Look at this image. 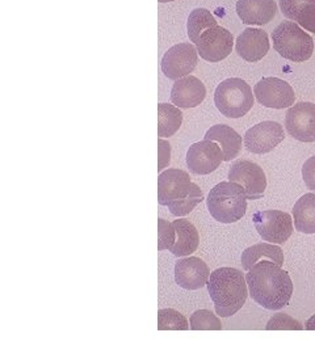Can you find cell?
<instances>
[{
  "instance_id": "cell-19",
  "label": "cell",
  "mask_w": 315,
  "mask_h": 354,
  "mask_svg": "<svg viewBox=\"0 0 315 354\" xmlns=\"http://www.w3.org/2000/svg\"><path fill=\"white\" fill-rule=\"evenodd\" d=\"M280 10L285 17L315 33V0H280Z\"/></svg>"
},
{
  "instance_id": "cell-15",
  "label": "cell",
  "mask_w": 315,
  "mask_h": 354,
  "mask_svg": "<svg viewBox=\"0 0 315 354\" xmlns=\"http://www.w3.org/2000/svg\"><path fill=\"white\" fill-rule=\"evenodd\" d=\"M210 277V270L200 257L180 259L175 264V281L186 290H199Z\"/></svg>"
},
{
  "instance_id": "cell-11",
  "label": "cell",
  "mask_w": 315,
  "mask_h": 354,
  "mask_svg": "<svg viewBox=\"0 0 315 354\" xmlns=\"http://www.w3.org/2000/svg\"><path fill=\"white\" fill-rule=\"evenodd\" d=\"M234 46V37L231 32L221 26H212L202 33L196 48L199 55L208 62H219L227 58Z\"/></svg>"
},
{
  "instance_id": "cell-4",
  "label": "cell",
  "mask_w": 315,
  "mask_h": 354,
  "mask_svg": "<svg viewBox=\"0 0 315 354\" xmlns=\"http://www.w3.org/2000/svg\"><path fill=\"white\" fill-rule=\"evenodd\" d=\"M206 203L217 222L235 223L247 212V194L238 183L222 181L210 189Z\"/></svg>"
},
{
  "instance_id": "cell-18",
  "label": "cell",
  "mask_w": 315,
  "mask_h": 354,
  "mask_svg": "<svg viewBox=\"0 0 315 354\" xmlns=\"http://www.w3.org/2000/svg\"><path fill=\"white\" fill-rule=\"evenodd\" d=\"M237 13L246 26H264L278 13L275 0H238Z\"/></svg>"
},
{
  "instance_id": "cell-7",
  "label": "cell",
  "mask_w": 315,
  "mask_h": 354,
  "mask_svg": "<svg viewBox=\"0 0 315 354\" xmlns=\"http://www.w3.org/2000/svg\"><path fill=\"white\" fill-rule=\"evenodd\" d=\"M253 225L263 241L282 244L289 239L293 234L291 216L280 210H264L258 212L252 216Z\"/></svg>"
},
{
  "instance_id": "cell-2",
  "label": "cell",
  "mask_w": 315,
  "mask_h": 354,
  "mask_svg": "<svg viewBox=\"0 0 315 354\" xmlns=\"http://www.w3.org/2000/svg\"><path fill=\"white\" fill-rule=\"evenodd\" d=\"M204 200L202 190L190 181L183 169L170 168L158 176V203L168 207L171 214H189Z\"/></svg>"
},
{
  "instance_id": "cell-10",
  "label": "cell",
  "mask_w": 315,
  "mask_h": 354,
  "mask_svg": "<svg viewBox=\"0 0 315 354\" xmlns=\"http://www.w3.org/2000/svg\"><path fill=\"white\" fill-rule=\"evenodd\" d=\"M228 181L238 183L247 194V200H259L267 189V177L263 168L250 160H237L228 169Z\"/></svg>"
},
{
  "instance_id": "cell-16",
  "label": "cell",
  "mask_w": 315,
  "mask_h": 354,
  "mask_svg": "<svg viewBox=\"0 0 315 354\" xmlns=\"http://www.w3.org/2000/svg\"><path fill=\"white\" fill-rule=\"evenodd\" d=\"M235 49L244 61L253 64L267 55L269 50V38L263 29L247 28L237 38Z\"/></svg>"
},
{
  "instance_id": "cell-21",
  "label": "cell",
  "mask_w": 315,
  "mask_h": 354,
  "mask_svg": "<svg viewBox=\"0 0 315 354\" xmlns=\"http://www.w3.org/2000/svg\"><path fill=\"white\" fill-rule=\"evenodd\" d=\"M172 226L177 232V239L174 245L168 250L172 254L177 257L189 256L199 248L200 236L199 231L187 219H177L172 222Z\"/></svg>"
},
{
  "instance_id": "cell-23",
  "label": "cell",
  "mask_w": 315,
  "mask_h": 354,
  "mask_svg": "<svg viewBox=\"0 0 315 354\" xmlns=\"http://www.w3.org/2000/svg\"><path fill=\"white\" fill-rule=\"evenodd\" d=\"M294 227L303 234H315V193H306L293 207Z\"/></svg>"
},
{
  "instance_id": "cell-1",
  "label": "cell",
  "mask_w": 315,
  "mask_h": 354,
  "mask_svg": "<svg viewBox=\"0 0 315 354\" xmlns=\"http://www.w3.org/2000/svg\"><path fill=\"white\" fill-rule=\"evenodd\" d=\"M252 299L265 310H281L288 306L293 294L289 273L273 261H260L246 274Z\"/></svg>"
},
{
  "instance_id": "cell-24",
  "label": "cell",
  "mask_w": 315,
  "mask_h": 354,
  "mask_svg": "<svg viewBox=\"0 0 315 354\" xmlns=\"http://www.w3.org/2000/svg\"><path fill=\"white\" fill-rule=\"evenodd\" d=\"M183 124V113L177 105L158 104V137H172Z\"/></svg>"
},
{
  "instance_id": "cell-17",
  "label": "cell",
  "mask_w": 315,
  "mask_h": 354,
  "mask_svg": "<svg viewBox=\"0 0 315 354\" xmlns=\"http://www.w3.org/2000/svg\"><path fill=\"white\" fill-rule=\"evenodd\" d=\"M206 96V88L200 79L188 75L175 80L171 89V102L180 109L199 106Z\"/></svg>"
},
{
  "instance_id": "cell-8",
  "label": "cell",
  "mask_w": 315,
  "mask_h": 354,
  "mask_svg": "<svg viewBox=\"0 0 315 354\" xmlns=\"http://www.w3.org/2000/svg\"><path fill=\"white\" fill-rule=\"evenodd\" d=\"M256 100L263 106L273 109H284L294 105L296 95L288 82L280 77H263L253 87Z\"/></svg>"
},
{
  "instance_id": "cell-33",
  "label": "cell",
  "mask_w": 315,
  "mask_h": 354,
  "mask_svg": "<svg viewBox=\"0 0 315 354\" xmlns=\"http://www.w3.org/2000/svg\"><path fill=\"white\" fill-rule=\"evenodd\" d=\"M159 3H168V1H172V0H158Z\"/></svg>"
},
{
  "instance_id": "cell-6",
  "label": "cell",
  "mask_w": 315,
  "mask_h": 354,
  "mask_svg": "<svg viewBox=\"0 0 315 354\" xmlns=\"http://www.w3.org/2000/svg\"><path fill=\"white\" fill-rule=\"evenodd\" d=\"M215 104L227 118H240L249 113L253 105L251 87L240 77H228L215 88Z\"/></svg>"
},
{
  "instance_id": "cell-25",
  "label": "cell",
  "mask_w": 315,
  "mask_h": 354,
  "mask_svg": "<svg viewBox=\"0 0 315 354\" xmlns=\"http://www.w3.org/2000/svg\"><path fill=\"white\" fill-rule=\"evenodd\" d=\"M215 26H218V21L209 10L206 8L193 10L189 15L188 21H187L189 39L196 45L202 33L206 29Z\"/></svg>"
},
{
  "instance_id": "cell-20",
  "label": "cell",
  "mask_w": 315,
  "mask_h": 354,
  "mask_svg": "<svg viewBox=\"0 0 315 354\" xmlns=\"http://www.w3.org/2000/svg\"><path fill=\"white\" fill-rule=\"evenodd\" d=\"M204 140H213L218 143L224 152V162H231L240 155L242 150V137L227 125H215L205 133Z\"/></svg>"
},
{
  "instance_id": "cell-5",
  "label": "cell",
  "mask_w": 315,
  "mask_h": 354,
  "mask_svg": "<svg viewBox=\"0 0 315 354\" xmlns=\"http://www.w3.org/2000/svg\"><path fill=\"white\" fill-rule=\"evenodd\" d=\"M273 48L291 62H305L314 53V39L294 21H282L272 32Z\"/></svg>"
},
{
  "instance_id": "cell-3",
  "label": "cell",
  "mask_w": 315,
  "mask_h": 354,
  "mask_svg": "<svg viewBox=\"0 0 315 354\" xmlns=\"http://www.w3.org/2000/svg\"><path fill=\"white\" fill-rule=\"evenodd\" d=\"M206 288L215 304V313L221 317L235 315L250 294L244 274L235 268L227 266L210 273Z\"/></svg>"
},
{
  "instance_id": "cell-13",
  "label": "cell",
  "mask_w": 315,
  "mask_h": 354,
  "mask_svg": "<svg viewBox=\"0 0 315 354\" xmlns=\"http://www.w3.org/2000/svg\"><path fill=\"white\" fill-rule=\"evenodd\" d=\"M224 162V152L218 143L204 140L193 143L187 152V165L195 175H209Z\"/></svg>"
},
{
  "instance_id": "cell-29",
  "label": "cell",
  "mask_w": 315,
  "mask_h": 354,
  "mask_svg": "<svg viewBox=\"0 0 315 354\" xmlns=\"http://www.w3.org/2000/svg\"><path fill=\"white\" fill-rule=\"evenodd\" d=\"M177 239V232L172 223H168L164 219H158V250H170Z\"/></svg>"
},
{
  "instance_id": "cell-9",
  "label": "cell",
  "mask_w": 315,
  "mask_h": 354,
  "mask_svg": "<svg viewBox=\"0 0 315 354\" xmlns=\"http://www.w3.org/2000/svg\"><path fill=\"white\" fill-rule=\"evenodd\" d=\"M199 51L189 42L174 45L165 51L162 59V71L171 80L188 76L197 66Z\"/></svg>"
},
{
  "instance_id": "cell-22",
  "label": "cell",
  "mask_w": 315,
  "mask_h": 354,
  "mask_svg": "<svg viewBox=\"0 0 315 354\" xmlns=\"http://www.w3.org/2000/svg\"><path fill=\"white\" fill-rule=\"evenodd\" d=\"M273 261L278 266H284V252L282 250L275 245L273 243H259L252 247H249L242 253L240 264L242 268L247 272L251 269L252 266L260 261Z\"/></svg>"
},
{
  "instance_id": "cell-27",
  "label": "cell",
  "mask_w": 315,
  "mask_h": 354,
  "mask_svg": "<svg viewBox=\"0 0 315 354\" xmlns=\"http://www.w3.org/2000/svg\"><path fill=\"white\" fill-rule=\"evenodd\" d=\"M189 322H190L192 330H202V329L221 330L222 329L221 320L209 310H199V311L193 313Z\"/></svg>"
},
{
  "instance_id": "cell-31",
  "label": "cell",
  "mask_w": 315,
  "mask_h": 354,
  "mask_svg": "<svg viewBox=\"0 0 315 354\" xmlns=\"http://www.w3.org/2000/svg\"><path fill=\"white\" fill-rule=\"evenodd\" d=\"M303 177L307 189L315 192V156L309 158L303 167Z\"/></svg>"
},
{
  "instance_id": "cell-14",
  "label": "cell",
  "mask_w": 315,
  "mask_h": 354,
  "mask_svg": "<svg viewBox=\"0 0 315 354\" xmlns=\"http://www.w3.org/2000/svg\"><path fill=\"white\" fill-rule=\"evenodd\" d=\"M284 127L275 121H263L244 134V146L252 153H268L284 140Z\"/></svg>"
},
{
  "instance_id": "cell-30",
  "label": "cell",
  "mask_w": 315,
  "mask_h": 354,
  "mask_svg": "<svg viewBox=\"0 0 315 354\" xmlns=\"http://www.w3.org/2000/svg\"><path fill=\"white\" fill-rule=\"evenodd\" d=\"M158 155H159V165H158V172L162 174L164 168L170 165L171 162V146L167 140L163 138L158 140Z\"/></svg>"
},
{
  "instance_id": "cell-32",
  "label": "cell",
  "mask_w": 315,
  "mask_h": 354,
  "mask_svg": "<svg viewBox=\"0 0 315 354\" xmlns=\"http://www.w3.org/2000/svg\"><path fill=\"white\" fill-rule=\"evenodd\" d=\"M306 329L309 330H315V314L312 317H309V320L306 322Z\"/></svg>"
},
{
  "instance_id": "cell-28",
  "label": "cell",
  "mask_w": 315,
  "mask_h": 354,
  "mask_svg": "<svg viewBox=\"0 0 315 354\" xmlns=\"http://www.w3.org/2000/svg\"><path fill=\"white\" fill-rule=\"evenodd\" d=\"M267 330H284V329H290V330H303V326L296 320L294 317H289L288 314H276L271 317L265 326Z\"/></svg>"
},
{
  "instance_id": "cell-12",
  "label": "cell",
  "mask_w": 315,
  "mask_h": 354,
  "mask_svg": "<svg viewBox=\"0 0 315 354\" xmlns=\"http://www.w3.org/2000/svg\"><path fill=\"white\" fill-rule=\"evenodd\" d=\"M285 127L294 140L315 142V104L301 102L291 105L285 115Z\"/></svg>"
},
{
  "instance_id": "cell-26",
  "label": "cell",
  "mask_w": 315,
  "mask_h": 354,
  "mask_svg": "<svg viewBox=\"0 0 315 354\" xmlns=\"http://www.w3.org/2000/svg\"><path fill=\"white\" fill-rule=\"evenodd\" d=\"M188 320L183 314L174 308H162L158 311V329L159 330H187L189 329Z\"/></svg>"
}]
</instances>
